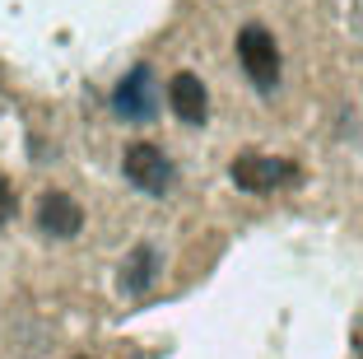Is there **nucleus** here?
<instances>
[{
    "instance_id": "8",
    "label": "nucleus",
    "mask_w": 363,
    "mask_h": 359,
    "mask_svg": "<svg viewBox=\"0 0 363 359\" xmlns=\"http://www.w3.org/2000/svg\"><path fill=\"white\" fill-rule=\"evenodd\" d=\"M14 210H19V196H14V187H10V178L0 173V229L14 220Z\"/></svg>"
},
{
    "instance_id": "3",
    "label": "nucleus",
    "mask_w": 363,
    "mask_h": 359,
    "mask_svg": "<svg viewBox=\"0 0 363 359\" xmlns=\"http://www.w3.org/2000/svg\"><path fill=\"white\" fill-rule=\"evenodd\" d=\"M121 164H126V178H130V187H140L145 196H168L172 178H177V168H172V159L163 154L159 145H150V140H140V145H130Z\"/></svg>"
},
{
    "instance_id": "5",
    "label": "nucleus",
    "mask_w": 363,
    "mask_h": 359,
    "mask_svg": "<svg viewBox=\"0 0 363 359\" xmlns=\"http://www.w3.org/2000/svg\"><path fill=\"white\" fill-rule=\"evenodd\" d=\"M38 229L47 238H75L84 229V210L70 191H47L43 201H38Z\"/></svg>"
},
{
    "instance_id": "2",
    "label": "nucleus",
    "mask_w": 363,
    "mask_h": 359,
    "mask_svg": "<svg viewBox=\"0 0 363 359\" xmlns=\"http://www.w3.org/2000/svg\"><path fill=\"white\" fill-rule=\"evenodd\" d=\"M289 182H298V164L279 154H238L233 159V187L252 191V196H266V191H279Z\"/></svg>"
},
{
    "instance_id": "1",
    "label": "nucleus",
    "mask_w": 363,
    "mask_h": 359,
    "mask_svg": "<svg viewBox=\"0 0 363 359\" xmlns=\"http://www.w3.org/2000/svg\"><path fill=\"white\" fill-rule=\"evenodd\" d=\"M238 61H242L247 80H252L261 94L279 89V70H284V61H279V47H275V38H270V28H261V23H242V33H238Z\"/></svg>"
},
{
    "instance_id": "9",
    "label": "nucleus",
    "mask_w": 363,
    "mask_h": 359,
    "mask_svg": "<svg viewBox=\"0 0 363 359\" xmlns=\"http://www.w3.org/2000/svg\"><path fill=\"white\" fill-rule=\"evenodd\" d=\"M359 350H363V327H359Z\"/></svg>"
},
{
    "instance_id": "6",
    "label": "nucleus",
    "mask_w": 363,
    "mask_h": 359,
    "mask_svg": "<svg viewBox=\"0 0 363 359\" xmlns=\"http://www.w3.org/2000/svg\"><path fill=\"white\" fill-rule=\"evenodd\" d=\"M168 103L186 127H205V117H210V89H205L201 75L182 70V75H172V85H168Z\"/></svg>"
},
{
    "instance_id": "4",
    "label": "nucleus",
    "mask_w": 363,
    "mask_h": 359,
    "mask_svg": "<svg viewBox=\"0 0 363 359\" xmlns=\"http://www.w3.org/2000/svg\"><path fill=\"white\" fill-rule=\"evenodd\" d=\"M112 107H117L121 122H154V112H159V94H154L150 65H135V70L112 89Z\"/></svg>"
},
{
    "instance_id": "7",
    "label": "nucleus",
    "mask_w": 363,
    "mask_h": 359,
    "mask_svg": "<svg viewBox=\"0 0 363 359\" xmlns=\"http://www.w3.org/2000/svg\"><path fill=\"white\" fill-rule=\"evenodd\" d=\"M154 280H159V252H154L150 243L130 247V257L121 262V289H126L130 299H140V294L154 289Z\"/></svg>"
}]
</instances>
